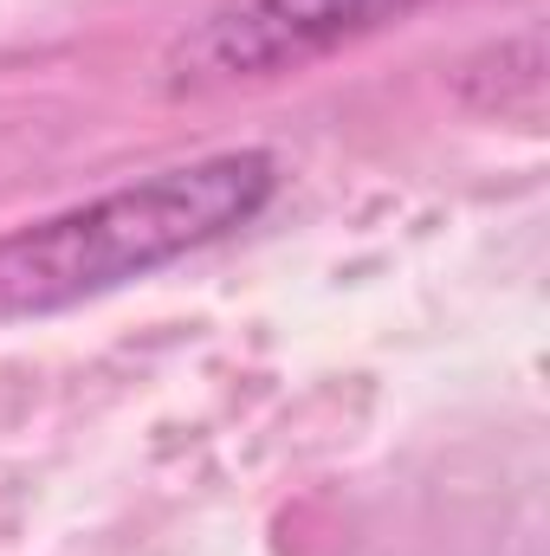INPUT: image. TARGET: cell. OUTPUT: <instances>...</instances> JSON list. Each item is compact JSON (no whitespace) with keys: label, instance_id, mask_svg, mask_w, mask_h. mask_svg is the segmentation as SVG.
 Listing matches in <instances>:
<instances>
[{"label":"cell","instance_id":"obj_1","mask_svg":"<svg viewBox=\"0 0 550 556\" xmlns=\"http://www.w3.org/2000/svg\"><path fill=\"white\" fill-rule=\"evenodd\" d=\"M273 194L278 162L266 149H221L26 220L0 240V324L91 304L104 291H124L130 278L208 253L253 227Z\"/></svg>","mask_w":550,"mask_h":556},{"label":"cell","instance_id":"obj_2","mask_svg":"<svg viewBox=\"0 0 550 556\" xmlns=\"http://www.w3.org/2000/svg\"><path fill=\"white\" fill-rule=\"evenodd\" d=\"M421 0H221L195 33L168 52V85H240V78H278L304 72L396 20H409Z\"/></svg>","mask_w":550,"mask_h":556}]
</instances>
